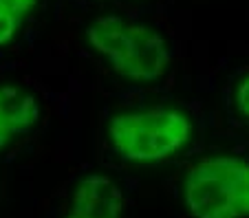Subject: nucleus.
<instances>
[{"instance_id":"nucleus-1","label":"nucleus","mask_w":249,"mask_h":218,"mask_svg":"<svg viewBox=\"0 0 249 218\" xmlns=\"http://www.w3.org/2000/svg\"><path fill=\"white\" fill-rule=\"evenodd\" d=\"M194 134L192 115L174 104L117 110L106 121L110 150L137 168H152L177 159L192 146Z\"/></svg>"},{"instance_id":"nucleus-2","label":"nucleus","mask_w":249,"mask_h":218,"mask_svg":"<svg viewBox=\"0 0 249 218\" xmlns=\"http://www.w3.org/2000/svg\"><path fill=\"white\" fill-rule=\"evenodd\" d=\"M84 42L128 84H157L172 64V51L159 29L104 14L84 29Z\"/></svg>"},{"instance_id":"nucleus-3","label":"nucleus","mask_w":249,"mask_h":218,"mask_svg":"<svg viewBox=\"0 0 249 218\" xmlns=\"http://www.w3.org/2000/svg\"><path fill=\"white\" fill-rule=\"evenodd\" d=\"M190 218H249V159L214 152L196 159L179 185Z\"/></svg>"},{"instance_id":"nucleus-4","label":"nucleus","mask_w":249,"mask_h":218,"mask_svg":"<svg viewBox=\"0 0 249 218\" xmlns=\"http://www.w3.org/2000/svg\"><path fill=\"white\" fill-rule=\"evenodd\" d=\"M126 196L122 185L106 172H86L73 183L62 218H124Z\"/></svg>"},{"instance_id":"nucleus-5","label":"nucleus","mask_w":249,"mask_h":218,"mask_svg":"<svg viewBox=\"0 0 249 218\" xmlns=\"http://www.w3.org/2000/svg\"><path fill=\"white\" fill-rule=\"evenodd\" d=\"M42 119L38 95L22 84H0V152L29 134Z\"/></svg>"},{"instance_id":"nucleus-6","label":"nucleus","mask_w":249,"mask_h":218,"mask_svg":"<svg viewBox=\"0 0 249 218\" xmlns=\"http://www.w3.org/2000/svg\"><path fill=\"white\" fill-rule=\"evenodd\" d=\"M38 5L40 0H0V49L16 42L22 24Z\"/></svg>"},{"instance_id":"nucleus-7","label":"nucleus","mask_w":249,"mask_h":218,"mask_svg":"<svg viewBox=\"0 0 249 218\" xmlns=\"http://www.w3.org/2000/svg\"><path fill=\"white\" fill-rule=\"evenodd\" d=\"M231 104H234L236 113L249 121V71L245 73L243 77H238V82L234 84V90H231Z\"/></svg>"}]
</instances>
